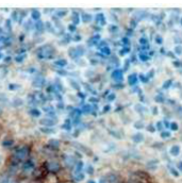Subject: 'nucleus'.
I'll use <instances>...</instances> for the list:
<instances>
[{
  "instance_id": "obj_1",
  "label": "nucleus",
  "mask_w": 182,
  "mask_h": 183,
  "mask_svg": "<svg viewBox=\"0 0 182 183\" xmlns=\"http://www.w3.org/2000/svg\"><path fill=\"white\" fill-rule=\"evenodd\" d=\"M26 155H27V149H25V148H21V149H19L16 152V157L19 159H23Z\"/></svg>"
},
{
  "instance_id": "obj_2",
  "label": "nucleus",
  "mask_w": 182,
  "mask_h": 183,
  "mask_svg": "<svg viewBox=\"0 0 182 183\" xmlns=\"http://www.w3.org/2000/svg\"><path fill=\"white\" fill-rule=\"evenodd\" d=\"M3 183H15L13 180H11V179H8V180H5V181Z\"/></svg>"
},
{
  "instance_id": "obj_3",
  "label": "nucleus",
  "mask_w": 182,
  "mask_h": 183,
  "mask_svg": "<svg viewBox=\"0 0 182 183\" xmlns=\"http://www.w3.org/2000/svg\"><path fill=\"white\" fill-rule=\"evenodd\" d=\"M1 161H2V157H1V154H0V164H1Z\"/></svg>"
}]
</instances>
